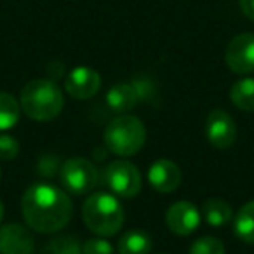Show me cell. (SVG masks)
Returning a JSON list of instances; mask_svg holds the SVG:
<instances>
[{
  "label": "cell",
  "mask_w": 254,
  "mask_h": 254,
  "mask_svg": "<svg viewBox=\"0 0 254 254\" xmlns=\"http://www.w3.org/2000/svg\"><path fill=\"white\" fill-rule=\"evenodd\" d=\"M21 211L26 225L32 230L39 233H54L68 225L73 205L61 188L35 183L23 195Z\"/></svg>",
  "instance_id": "cell-1"
},
{
  "label": "cell",
  "mask_w": 254,
  "mask_h": 254,
  "mask_svg": "<svg viewBox=\"0 0 254 254\" xmlns=\"http://www.w3.org/2000/svg\"><path fill=\"white\" fill-rule=\"evenodd\" d=\"M82 219L92 233L99 237H112L124 226V207L112 193H92L82 205Z\"/></svg>",
  "instance_id": "cell-2"
},
{
  "label": "cell",
  "mask_w": 254,
  "mask_h": 254,
  "mask_svg": "<svg viewBox=\"0 0 254 254\" xmlns=\"http://www.w3.org/2000/svg\"><path fill=\"white\" fill-rule=\"evenodd\" d=\"M21 108L30 119L37 122H49L61 113L64 106V98L61 89L53 80L39 78L32 80L21 91Z\"/></svg>",
  "instance_id": "cell-3"
},
{
  "label": "cell",
  "mask_w": 254,
  "mask_h": 254,
  "mask_svg": "<svg viewBox=\"0 0 254 254\" xmlns=\"http://www.w3.org/2000/svg\"><path fill=\"white\" fill-rule=\"evenodd\" d=\"M146 141L145 124L134 115H119L106 126L105 145L119 157L136 155Z\"/></svg>",
  "instance_id": "cell-4"
},
{
  "label": "cell",
  "mask_w": 254,
  "mask_h": 254,
  "mask_svg": "<svg viewBox=\"0 0 254 254\" xmlns=\"http://www.w3.org/2000/svg\"><path fill=\"white\" fill-rule=\"evenodd\" d=\"M60 178L63 187L73 195H85L91 193L99 181V173L96 166L87 159L73 157L68 159L61 166Z\"/></svg>",
  "instance_id": "cell-5"
},
{
  "label": "cell",
  "mask_w": 254,
  "mask_h": 254,
  "mask_svg": "<svg viewBox=\"0 0 254 254\" xmlns=\"http://www.w3.org/2000/svg\"><path fill=\"white\" fill-rule=\"evenodd\" d=\"M105 183L117 197L134 198L141 191V174L129 160H113L105 169Z\"/></svg>",
  "instance_id": "cell-6"
},
{
  "label": "cell",
  "mask_w": 254,
  "mask_h": 254,
  "mask_svg": "<svg viewBox=\"0 0 254 254\" xmlns=\"http://www.w3.org/2000/svg\"><path fill=\"white\" fill-rule=\"evenodd\" d=\"M225 61L233 73L249 75L254 71V33L233 37L225 51Z\"/></svg>",
  "instance_id": "cell-7"
},
{
  "label": "cell",
  "mask_w": 254,
  "mask_h": 254,
  "mask_svg": "<svg viewBox=\"0 0 254 254\" xmlns=\"http://www.w3.org/2000/svg\"><path fill=\"white\" fill-rule=\"evenodd\" d=\"M205 136L219 150L230 148L237 139V126L232 115L223 110H212L205 120Z\"/></svg>",
  "instance_id": "cell-8"
},
{
  "label": "cell",
  "mask_w": 254,
  "mask_h": 254,
  "mask_svg": "<svg viewBox=\"0 0 254 254\" xmlns=\"http://www.w3.org/2000/svg\"><path fill=\"white\" fill-rule=\"evenodd\" d=\"M166 225L176 235H190L200 225V212L191 202H174L166 212Z\"/></svg>",
  "instance_id": "cell-9"
},
{
  "label": "cell",
  "mask_w": 254,
  "mask_h": 254,
  "mask_svg": "<svg viewBox=\"0 0 254 254\" xmlns=\"http://www.w3.org/2000/svg\"><path fill=\"white\" fill-rule=\"evenodd\" d=\"M101 87V77L89 66H77L68 73L64 89L75 99H89Z\"/></svg>",
  "instance_id": "cell-10"
},
{
  "label": "cell",
  "mask_w": 254,
  "mask_h": 254,
  "mask_svg": "<svg viewBox=\"0 0 254 254\" xmlns=\"http://www.w3.org/2000/svg\"><path fill=\"white\" fill-rule=\"evenodd\" d=\"M33 237L23 225L0 226V254H33Z\"/></svg>",
  "instance_id": "cell-11"
},
{
  "label": "cell",
  "mask_w": 254,
  "mask_h": 254,
  "mask_svg": "<svg viewBox=\"0 0 254 254\" xmlns=\"http://www.w3.org/2000/svg\"><path fill=\"white\" fill-rule=\"evenodd\" d=\"M148 180L150 185L160 193H171V191L178 190L181 185V169L178 164H174L169 159H160L150 166L148 171Z\"/></svg>",
  "instance_id": "cell-12"
},
{
  "label": "cell",
  "mask_w": 254,
  "mask_h": 254,
  "mask_svg": "<svg viewBox=\"0 0 254 254\" xmlns=\"http://www.w3.org/2000/svg\"><path fill=\"white\" fill-rule=\"evenodd\" d=\"M139 98L132 84H117L106 94V105L113 110V112H129L138 105Z\"/></svg>",
  "instance_id": "cell-13"
},
{
  "label": "cell",
  "mask_w": 254,
  "mask_h": 254,
  "mask_svg": "<svg viewBox=\"0 0 254 254\" xmlns=\"http://www.w3.org/2000/svg\"><path fill=\"white\" fill-rule=\"evenodd\" d=\"M119 254H150L152 237L143 230H131L119 240Z\"/></svg>",
  "instance_id": "cell-14"
},
{
  "label": "cell",
  "mask_w": 254,
  "mask_h": 254,
  "mask_svg": "<svg viewBox=\"0 0 254 254\" xmlns=\"http://www.w3.org/2000/svg\"><path fill=\"white\" fill-rule=\"evenodd\" d=\"M233 228H235V235L244 244H254V200L240 207L235 216Z\"/></svg>",
  "instance_id": "cell-15"
},
{
  "label": "cell",
  "mask_w": 254,
  "mask_h": 254,
  "mask_svg": "<svg viewBox=\"0 0 254 254\" xmlns=\"http://www.w3.org/2000/svg\"><path fill=\"white\" fill-rule=\"evenodd\" d=\"M202 214H204L205 221L211 226H216V228L230 223L233 218V211L230 204L221 200V198H209L202 207Z\"/></svg>",
  "instance_id": "cell-16"
},
{
  "label": "cell",
  "mask_w": 254,
  "mask_h": 254,
  "mask_svg": "<svg viewBox=\"0 0 254 254\" xmlns=\"http://www.w3.org/2000/svg\"><path fill=\"white\" fill-rule=\"evenodd\" d=\"M230 99L239 110L254 112V78H242L235 82L230 91Z\"/></svg>",
  "instance_id": "cell-17"
},
{
  "label": "cell",
  "mask_w": 254,
  "mask_h": 254,
  "mask_svg": "<svg viewBox=\"0 0 254 254\" xmlns=\"http://www.w3.org/2000/svg\"><path fill=\"white\" fill-rule=\"evenodd\" d=\"M19 120V105L14 96L0 92V131H9Z\"/></svg>",
  "instance_id": "cell-18"
},
{
  "label": "cell",
  "mask_w": 254,
  "mask_h": 254,
  "mask_svg": "<svg viewBox=\"0 0 254 254\" xmlns=\"http://www.w3.org/2000/svg\"><path fill=\"white\" fill-rule=\"evenodd\" d=\"M42 254H82V247L77 237L61 235L49 240L44 247Z\"/></svg>",
  "instance_id": "cell-19"
},
{
  "label": "cell",
  "mask_w": 254,
  "mask_h": 254,
  "mask_svg": "<svg viewBox=\"0 0 254 254\" xmlns=\"http://www.w3.org/2000/svg\"><path fill=\"white\" fill-rule=\"evenodd\" d=\"M190 254H225V246L216 237H202L191 244Z\"/></svg>",
  "instance_id": "cell-20"
},
{
  "label": "cell",
  "mask_w": 254,
  "mask_h": 254,
  "mask_svg": "<svg viewBox=\"0 0 254 254\" xmlns=\"http://www.w3.org/2000/svg\"><path fill=\"white\" fill-rule=\"evenodd\" d=\"M131 84L134 85L136 92H138V98L141 99V101H146V103L159 101V91H157L155 84H153L150 78H146V77L136 78ZM153 105H155V103H153Z\"/></svg>",
  "instance_id": "cell-21"
},
{
  "label": "cell",
  "mask_w": 254,
  "mask_h": 254,
  "mask_svg": "<svg viewBox=\"0 0 254 254\" xmlns=\"http://www.w3.org/2000/svg\"><path fill=\"white\" fill-rule=\"evenodd\" d=\"M19 153V143L9 134H0V160H12Z\"/></svg>",
  "instance_id": "cell-22"
},
{
  "label": "cell",
  "mask_w": 254,
  "mask_h": 254,
  "mask_svg": "<svg viewBox=\"0 0 254 254\" xmlns=\"http://www.w3.org/2000/svg\"><path fill=\"white\" fill-rule=\"evenodd\" d=\"M37 171H39L40 176L44 178H53L56 173L61 171V164H60V159L54 155H44L40 157L39 164H37Z\"/></svg>",
  "instance_id": "cell-23"
},
{
  "label": "cell",
  "mask_w": 254,
  "mask_h": 254,
  "mask_svg": "<svg viewBox=\"0 0 254 254\" xmlns=\"http://www.w3.org/2000/svg\"><path fill=\"white\" fill-rule=\"evenodd\" d=\"M82 254H115L113 246L105 239H91L84 244Z\"/></svg>",
  "instance_id": "cell-24"
},
{
  "label": "cell",
  "mask_w": 254,
  "mask_h": 254,
  "mask_svg": "<svg viewBox=\"0 0 254 254\" xmlns=\"http://www.w3.org/2000/svg\"><path fill=\"white\" fill-rule=\"evenodd\" d=\"M240 9L246 18L254 21V0H240Z\"/></svg>",
  "instance_id": "cell-25"
},
{
  "label": "cell",
  "mask_w": 254,
  "mask_h": 254,
  "mask_svg": "<svg viewBox=\"0 0 254 254\" xmlns=\"http://www.w3.org/2000/svg\"><path fill=\"white\" fill-rule=\"evenodd\" d=\"M2 218H4V204L0 200V221H2Z\"/></svg>",
  "instance_id": "cell-26"
}]
</instances>
